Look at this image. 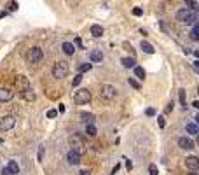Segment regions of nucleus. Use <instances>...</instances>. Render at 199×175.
<instances>
[{"instance_id":"obj_15","label":"nucleus","mask_w":199,"mask_h":175,"mask_svg":"<svg viewBox=\"0 0 199 175\" xmlns=\"http://www.w3.org/2000/svg\"><path fill=\"white\" fill-rule=\"evenodd\" d=\"M140 49H142L143 53H147V54H154V46L152 44H149L147 40H142V44H140Z\"/></svg>"},{"instance_id":"obj_31","label":"nucleus","mask_w":199,"mask_h":175,"mask_svg":"<svg viewBox=\"0 0 199 175\" xmlns=\"http://www.w3.org/2000/svg\"><path fill=\"white\" fill-rule=\"evenodd\" d=\"M149 173L150 175H159V170H157L156 165H150V166H149Z\"/></svg>"},{"instance_id":"obj_1","label":"nucleus","mask_w":199,"mask_h":175,"mask_svg":"<svg viewBox=\"0 0 199 175\" xmlns=\"http://www.w3.org/2000/svg\"><path fill=\"white\" fill-rule=\"evenodd\" d=\"M177 19L185 23V25H196V21H197V14L196 11H192L189 7H185V9H180L177 12Z\"/></svg>"},{"instance_id":"obj_35","label":"nucleus","mask_w":199,"mask_h":175,"mask_svg":"<svg viewBox=\"0 0 199 175\" xmlns=\"http://www.w3.org/2000/svg\"><path fill=\"white\" fill-rule=\"evenodd\" d=\"M0 173H2V175H12V173H11V170H9L7 166H4V168H2V172H0Z\"/></svg>"},{"instance_id":"obj_25","label":"nucleus","mask_w":199,"mask_h":175,"mask_svg":"<svg viewBox=\"0 0 199 175\" xmlns=\"http://www.w3.org/2000/svg\"><path fill=\"white\" fill-rule=\"evenodd\" d=\"M178 95H180V103H182V107L185 109V100H187V93H185V89H180V91H178Z\"/></svg>"},{"instance_id":"obj_42","label":"nucleus","mask_w":199,"mask_h":175,"mask_svg":"<svg viewBox=\"0 0 199 175\" xmlns=\"http://www.w3.org/2000/svg\"><path fill=\"white\" fill-rule=\"evenodd\" d=\"M187 175H197V172H196V170H191V172H189Z\"/></svg>"},{"instance_id":"obj_36","label":"nucleus","mask_w":199,"mask_h":175,"mask_svg":"<svg viewBox=\"0 0 199 175\" xmlns=\"http://www.w3.org/2000/svg\"><path fill=\"white\" fill-rule=\"evenodd\" d=\"M157 119H159V126H161V128H164V124H166V123H164V117L161 116V117H157Z\"/></svg>"},{"instance_id":"obj_26","label":"nucleus","mask_w":199,"mask_h":175,"mask_svg":"<svg viewBox=\"0 0 199 175\" xmlns=\"http://www.w3.org/2000/svg\"><path fill=\"white\" fill-rule=\"evenodd\" d=\"M91 68H93V63H82V65L79 67V70H80V74H82V72H89Z\"/></svg>"},{"instance_id":"obj_2","label":"nucleus","mask_w":199,"mask_h":175,"mask_svg":"<svg viewBox=\"0 0 199 175\" xmlns=\"http://www.w3.org/2000/svg\"><path fill=\"white\" fill-rule=\"evenodd\" d=\"M42 58H44V51L40 47H32V49H28L26 54H25V60H26L28 65H35V63H39Z\"/></svg>"},{"instance_id":"obj_27","label":"nucleus","mask_w":199,"mask_h":175,"mask_svg":"<svg viewBox=\"0 0 199 175\" xmlns=\"http://www.w3.org/2000/svg\"><path fill=\"white\" fill-rule=\"evenodd\" d=\"M80 81H82V74H77V75H75V79L72 81V86H73V88H75V86H79V84H80Z\"/></svg>"},{"instance_id":"obj_9","label":"nucleus","mask_w":199,"mask_h":175,"mask_svg":"<svg viewBox=\"0 0 199 175\" xmlns=\"http://www.w3.org/2000/svg\"><path fill=\"white\" fill-rule=\"evenodd\" d=\"M178 147L184 149V151H191V149H194V142L189 137H180L178 138Z\"/></svg>"},{"instance_id":"obj_28","label":"nucleus","mask_w":199,"mask_h":175,"mask_svg":"<svg viewBox=\"0 0 199 175\" xmlns=\"http://www.w3.org/2000/svg\"><path fill=\"white\" fill-rule=\"evenodd\" d=\"M7 7H9V11H18V2H14V0H11V2H9L7 4Z\"/></svg>"},{"instance_id":"obj_29","label":"nucleus","mask_w":199,"mask_h":175,"mask_svg":"<svg viewBox=\"0 0 199 175\" xmlns=\"http://www.w3.org/2000/svg\"><path fill=\"white\" fill-rule=\"evenodd\" d=\"M185 4H187L189 9H192V11H196V9H197V4H196L194 0H185Z\"/></svg>"},{"instance_id":"obj_17","label":"nucleus","mask_w":199,"mask_h":175,"mask_svg":"<svg viewBox=\"0 0 199 175\" xmlns=\"http://www.w3.org/2000/svg\"><path fill=\"white\" fill-rule=\"evenodd\" d=\"M73 51H75V46L72 44V42H63V53L66 56H72L73 54Z\"/></svg>"},{"instance_id":"obj_6","label":"nucleus","mask_w":199,"mask_h":175,"mask_svg":"<svg viewBox=\"0 0 199 175\" xmlns=\"http://www.w3.org/2000/svg\"><path fill=\"white\" fill-rule=\"evenodd\" d=\"M14 84H16V88H18V91L21 93V91H26L32 88V84H30V79L26 75H23V74H19V75H16L14 79Z\"/></svg>"},{"instance_id":"obj_5","label":"nucleus","mask_w":199,"mask_h":175,"mask_svg":"<svg viewBox=\"0 0 199 175\" xmlns=\"http://www.w3.org/2000/svg\"><path fill=\"white\" fill-rule=\"evenodd\" d=\"M117 95V89H115V86L112 84H103L101 86V89H100V96L103 98V100H107V102H112Z\"/></svg>"},{"instance_id":"obj_34","label":"nucleus","mask_w":199,"mask_h":175,"mask_svg":"<svg viewBox=\"0 0 199 175\" xmlns=\"http://www.w3.org/2000/svg\"><path fill=\"white\" fill-rule=\"evenodd\" d=\"M37 158H39V161L44 159V147H42V145L39 147V154H37Z\"/></svg>"},{"instance_id":"obj_12","label":"nucleus","mask_w":199,"mask_h":175,"mask_svg":"<svg viewBox=\"0 0 199 175\" xmlns=\"http://www.w3.org/2000/svg\"><path fill=\"white\" fill-rule=\"evenodd\" d=\"M185 166L189 168V170H197L199 168V158H196V156L185 158Z\"/></svg>"},{"instance_id":"obj_10","label":"nucleus","mask_w":199,"mask_h":175,"mask_svg":"<svg viewBox=\"0 0 199 175\" xmlns=\"http://www.w3.org/2000/svg\"><path fill=\"white\" fill-rule=\"evenodd\" d=\"M14 98V91L9 88H0V102H11Z\"/></svg>"},{"instance_id":"obj_14","label":"nucleus","mask_w":199,"mask_h":175,"mask_svg":"<svg viewBox=\"0 0 199 175\" xmlns=\"http://www.w3.org/2000/svg\"><path fill=\"white\" fill-rule=\"evenodd\" d=\"M80 121L86 124H94V116L89 112H80Z\"/></svg>"},{"instance_id":"obj_24","label":"nucleus","mask_w":199,"mask_h":175,"mask_svg":"<svg viewBox=\"0 0 199 175\" xmlns=\"http://www.w3.org/2000/svg\"><path fill=\"white\" fill-rule=\"evenodd\" d=\"M185 128H187V131L191 133V135H196V133L199 131V130H197V126L194 124V123H189V124L185 126Z\"/></svg>"},{"instance_id":"obj_37","label":"nucleus","mask_w":199,"mask_h":175,"mask_svg":"<svg viewBox=\"0 0 199 175\" xmlns=\"http://www.w3.org/2000/svg\"><path fill=\"white\" fill-rule=\"evenodd\" d=\"M154 114H156L154 109H147V116H154Z\"/></svg>"},{"instance_id":"obj_32","label":"nucleus","mask_w":199,"mask_h":175,"mask_svg":"<svg viewBox=\"0 0 199 175\" xmlns=\"http://www.w3.org/2000/svg\"><path fill=\"white\" fill-rule=\"evenodd\" d=\"M58 116V110H54V109H51V110H47V117L52 119V117H56Z\"/></svg>"},{"instance_id":"obj_40","label":"nucleus","mask_w":199,"mask_h":175,"mask_svg":"<svg viewBox=\"0 0 199 175\" xmlns=\"http://www.w3.org/2000/svg\"><path fill=\"white\" fill-rule=\"evenodd\" d=\"M79 175H91V173H89L87 170H82V172H80V173H79Z\"/></svg>"},{"instance_id":"obj_33","label":"nucleus","mask_w":199,"mask_h":175,"mask_svg":"<svg viewBox=\"0 0 199 175\" xmlns=\"http://www.w3.org/2000/svg\"><path fill=\"white\" fill-rule=\"evenodd\" d=\"M143 11H142V7H135L133 9V16H142Z\"/></svg>"},{"instance_id":"obj_41","label":"nucleus","mask_w":199,"mask_h":175,"mask_svg":"<svg viewBox=\"0 0 199 175\" xmlns=\"http://www.w3.org/2000/svg\"><path fill=\"white\" fill-rule=\"evenodd\" d=\"M5 16H7V12H5V11H0V18H5Z\"/></svg>"},{"instance_id":"obj_4","label":"nucleus","mask_w":199,"mask_h":175,"mask_svg":"<svg viewBox=\"0 0 199 175\" xmlns=\"http://www.w3.org/2000/svg\"><path fill=\"white\" fill-rule=\"evenodd\" d=\"M73 102L77 105H86L91 102V91L87 89V88H82V89L75 91V95H73Z\"/></svg>"},{"instance_id":"obj_21","label":"nucleus","mask_w":199,"mask_h":175,"mask_svg":"<svg viewBox=\"0 0 199 175\" xmlns=\"http://www.w3.org/2000/svg\"><path fill=\"white\" fill-rule=\"evenodd\" d=\"M7 168L11 170V173H12V175H18V173H19V165H18L16 161H9Z\"/></svg>"},{"instance_id":"obj_19","label":"nucleus","mask_w":199,"mask_h":175,"mask_svg":"<svg viewBox=\"0 0 199 175\" xmlns=\"http://www.w3.org/2000/svg\"><path fill=\"white\" fill-rule=\"evenodd\" d=\"M103 32H105V30H103L101 25H93V26H91V35H93V37H101Z\"/></svg>"},{"instance_id":"obj_20","label":"nucleus","mask_w":199,"mask_h":175,"mask_svg":"<svg viewBox=\"0 0 199 175\" xmlns=\"http://www.w3.org/2000/svg\"><path fill=\"white\" fill-rule=\"evenodd\" d=\"M96 133H98V130L94 124H86V135L87 137H96Z\"/></svg>"},{"instance_id":"obj_11","label":"nucleus","mask_w":199,"mask_h":175,"mask_svg":"<svg viewBox=\"0 0 199 175\" xmlns=\"http://www.w3.org/2000/svg\"><path fill=\"white\" fill-rule=\"evenodd\" d=\"M66 159H68V163H70V165H79V163H80V152L73 151V149H70V151H68V154H66Z\"/></svg>"},{"instance_id":"obj_8","label":"nucleus","mask_w":199,"mask_h":175,"mask_svg":"<svg viewBox=\"0 0 199 175\" xmlns=\"http://www.w3.org/2000/svg\"><path fill=\"white\" fill-rule=\"evenodd\" d=\"M68 144L72 145V149H73V151L80 152V149L84 147V140H82V137H80V135L73 133V135H72L70 138H68Z\"/></svg>"},{"instance_id":"obj_30","label":"nucleus","mask_w":199,"mask_h":175,"mask_svg":"<svg viewBox=\"0 0 199 175\" xmlns=\"http://www.w3.org/2000/svg\"><path fill=\"white\" fill-rule=\"evenodd\" d=\"M128 82H129V86H133L135 89H140V88H142V86H140V84L136 82L135 79H131V77H129V79H128Z\"/></svg>"},{"instance_id":"obj_18","label":"nucleus","mask_w":199,"mask_h":175,"mask_svg":"<svg viewBox=\"0 0 199 175\" xmlns=\"http://www.w3.org/2000/svg\"><path fill=\"white\" fill-rule=\"evenodd\" d=\"M121 63H122V67H124V68H133V67H135V58H133V56H131V58H122L121 60Z\"/></svg>"},{"instance_id":"obj_16","label":"nucleus","mask_w":199,"mask_h":175,"mask_svg":"<svg viewBox=\"0 0 199 175\" xmlns=\"http://www.w3.org/2000/svg\"><path fill=\"white\" fill-rule=\"evenodd\" d=\"M21 96H23V100H26V102H33L37 98V95L32 91V88H30V89H26V91H21Z\"/></svg>"},{"instance_id":"obj_22","label":"nucleus","mask_w":199,"mask_h":175,"mask_svg":"<svg viewBox=\"0 0 199 175\" xmlns=\"http://www.w3.org/2000/svg\"><path fill=\"white\" fill-rule=\"evenodd\" d=\"M191 39L192 40H199V26L194 25V28L191 30Z\"/></svg>"},{"instance_id":"obj_13","label":"nucleus","mask_w":199,"mask_h":175,"mask_svg":"<svg viewBox=\"0 0 199 175\" xmlns=\"http://www.w3.org/2000/svg\"><path fill=\"white\" fill-rule=\"evenodd\" d=\"M89 58H91L93 63H101V60H103V53H101L100 49H93L91 54H89Z\"/></svg>"},{"instance_id":"obj_23","label":"nucleus","mask_w":199,"mask_h":175,"mask_svg":"<svg viewBox=\"0 0 199 175\" xmlns=\"http://www.w3.org/2000/svg\"><path fill=\"white\" fill-rule=\"evenodd\" d=\"M133 68H135V75L138 77V79H143V77H145V70L142 68V67H133Z\"/></svg>"},{"instance_id":"obj_38","label":"nucleus","mask_w":199,"mask_h":175,"mask_svg":"<svg viewBox=\"0 0 199 175\" xmlns=\"http://www.w3.org/2000/svg\"><path fill=\"white\" fill-rule=\"evenodd\" d=\"M75 44H77L79 47H82V42H80V39H79V37H77V39H75Z\"/></svg>"},{"instance_id":"obj_39","label":"nucleus","mask_w":199,"mask_h":175,"mask_svg":"<svg viewBox=\"0 0 199 175\" xmlns=\"http://www.w3.org/2000/svg\"><path fill=\"white\" fill-rule=\"evenodd\" d=\"M170 110H173V102H171V103L166 107V112H170Z\"/></svg>"},{"instance_id":"obj_3","label":"nucleus","mask_w":199,"mask_h":175,"mask_svg":"<svg viewBox=\"0 0 199 175\" xmlns=\"http://www.w3.org/2000/svg\"><path fill=\"white\" fill-rule=\"evenodd\" d=\"M68 63L66 61H56L54 63V67H52V77L54 79H65V77L68 75Z\"/></svg>"},{"instance_id":"obj_7","label":"nucleus","mask_w":199,"mask_h":175,"mask_svg":"<svg viewBox=\"0 0 199 175\" xmlns=\"http://www.w3.org/2000/svg\"><path fill=\"white\" fill-rule=\"evenodd\" d=\"M16 124V117L14 116H11V114H7V116H4V117L0 119V130L2 131H9V130H12Z\"/></svg>"}]
</instances>
